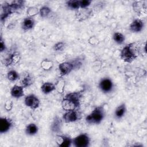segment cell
<instances>
[{"mask_svg": "<svg viewBox=\"0 0 147 147\" xmlns=\"http://www.w3.org/2000/svg\"><path fill=\"white\" fill-rule=\"evenodd\" d=\"M83 90L67 94L61 101V107L65 111L76 110L80 106Z\"/></svg>", "mask_w": 147, "mask_h": 147, "instance_id": "6da1fadb", "label": "cell"}, {"mask_svg": "<svg viewBox=\"0 0 147 147\" xmlns=\"http://www.w3.org/2000/svg\"><path fill=\"white\" fill-rule=\"evenodd\" d=\"M140 49L136 42L126 45L121 51L120 57L125 63H132L139 55Z\"/></svg>", "mask_w": 147, "mask_h": 147, "instance_id": "7a4b0ae2", "label": "cell"}, {"mask_svg": "<svg viewBox=\"0 0 147 147\" xmlns=\"http://www.w3.org/2000/svg\"><path fill=\"white\" fill-rule=\"evenodd\" d=\"M105 116V112L103 106H97L86 117V121L90 124H99L102 121Z\"/></svg>", "mask_w": 147, "mask_h": 147, "instance_id": "3957f363", "label": "cell"}, {"mask_svg": "<svg viewBox=\"0 0 147 147\" xmlns=\"http://www.w3.org/2000/svg\"><path fill=\"white\" fill-rule=\"evenodd\" d=\"M90 144V138L86 133H82L72 139V144L75 147H87Z\"/></svg>", "mask_w": 147, "mask_h": 147, "instance_id": "277c9868", "label": "cell"}, {"mask_svg": "<svg viewBox=\"0 0 147 147\" xmlns=\"http://www.w3.org/2000/svg\"><path fill=\"white\" fill-rule=\"evenodd\" d=\"M25 105L32 110L37 109L40 106V100L34 94H29L25 96L24 99Z\"/></svg>", "mask_w": 147, "mask_h": 147, "instance_id": "5b68a950", "label": "cell"}, {"mask_svg": "<svg viewBox=\"0 0 147 147\" xmlns=\"http://www.w3.org/2000/svg\"><path fill=\"white\" fill-rule=\"evenodd\" d=\"M79 118V113L76 110H73L66 111L63 115L62 120L65 123H72L77 121Z\"/></svg>", "mask_w": 147, "mask_h": 147, "instance_id": "8992f818", "label": "cell"}, {"mask_svg": "<svg viewBox=\"0 0 147 147\" xmlns=\"http://www.w3.org/2000/svg\"><path fill=\"white\" fill-rule=\"evenodd\" d=\"M58 68L60 72V76L61 78L71 73L74 69V67L71 61H64L59 64Z\"/></svg>", "mask_w": 147, "mask_h": 147, "instance_id": "52a82bcc", "label": "cell"}, {"mask_svg": "<svg viewBox=\"0 0 147 147\" xmlns=\"http://www.w3.org/2000/svg\"><path fill=\"white\" fill-rule=\"evenodd\" d=\"M55 141L60 147H69L72 144V138L65 135L56 134Z\"/></svg>", "mask_w": 147, "mask_h": 147, "instance_id": "ba28073f", "label": "cell"}, {"mask_svg": "<svg viewBox=\"0 0 147 147\" xmlns=\"http://www.w3.org/2000/svg\"><path fill=\"white\" fill-rule=\"evenodd\" d=\"M14 13L13 11L10 3L5 2L1 5V22H4L5 20L9 17L10 15Z\"/></svg>", "mask_w": 147, "mask_h": 147, "instance_id": "9c48e42d", "label": "cell"}, {"mask_svg": "<svg viewBox=\"0 0 147 147\" xmlns=\"http://www.w3.org/2000/svg\"><path fill=\"white\" fill-rule=\"evenodd\" d=\"M113 87V83L112 80L109 78H103L99 82V88L102 92L105 93H108L111 91Z\"/></svg>", "mask_w": 147, "mask_h": 147, "instance_id": "30bf717a", "label": "cell"}, {"mask_svg": "<svg viewBox=\"0 0 147 147\" xmlns=\"http://www.w3.org/2000/svg\"><path fill=\"white\" fill-rule=\"evenodd\" d=\"M13 126L12 120L6 117L0 118V133L1 134L7 132Z\"/></svg>", "mask_w": 147, "mask_h": 147, "instance_id": "8fae6325", "label": "cell"}, {"mask_svg": "<svg viewBox=\"0 0 147 147\" xmlns=\"http://www.w3.org/2000/svg\"><path fill=\"white\" fill-rule=\"evenodd\" d=\"M133 10L137 14H145L146 12V1H135L132 5Z\"/></svg>", "mask_w": 147, "mask_h": 147, "instance_id": "7c38bea8", "label": "cell"}, {"mask_svg": "<svg viewBox=\"0 0 147 147\" xmlns=\"http://www.w3.org/2000/svg\"><path fill=\"white\" fill-rule=\"evenodd\" d=\"M21 59V55L18 52H14L5 59L4 65L6 67L10 66L13 64L18 63Z\"/></svg>", "mask_w": 147, "mask_h": 147, "instance_id": "4fadbf2b", "label": "cell"}, {"mask_svg": "<svg viewBox=\"0 0 147 147\" xmlns=\"http://www.w3.org/2000/svg\"><path fill=\"white\" fill-rule=\"evenodd\" d=\"M92 10L86 8V9H81L80 10H78L76 12V18L79 21H82L88 19V18L92 14Z\"/></svg>", "mask_w": 147, "mask_h": 147, "instance_id": "5bb4252c", "label": "cell"}, {"mask_svg": "<svg viewBox=\"0 0 147 147\" xmlns=\"http://www.w3.org/2000/svg\"><path fill=\"white\" fill-rule=\"evenodd\" d=\"M10 94L14 98H20L24 96V88L21 85L15 84L10 90Z\"/></svg>", "mask_w": 147, "mask_h": 147, "instance_id": "9a60e30c", "label": "cell"}, {"mask_svg": "<svg viewBox=\"0 0 147 147\" xmlns=\"http://www.w3.org/2000/svg\"><path fill=\"white\" fill-rule=\"evenodd\" d=\"M144 22L138 18L134 20L130 25L129 29L133 33H138L141 32L144 28Z\"/></svg>", "mask_w": 147, "mask_h": 147, "instance_id": "2e32d148", "label": "cell"}, {"mask_svg": "<svg viewBox=\"0 0 147 147\" xmlns=\"http://www.w3.org/2000/svg\"><path fill=\"white\" fill-rule=\"evenodd\" d=\"M35 25V21L34 20L29 17H26L25 18L22 22V29L24 31L26 32L29 30L32 29Z\"/></svg>", "mask_w": 147, "mask_h": 147, "instance_id": "e0dca14e", "label": "cell"}, {"mask_svg": "<svg viewBox=\"0 0 147 147\" xmlns=\"http://www.w3.org/2000/svg\"><path fill=\"white\" fill-rule=\"evenodd\" d=\"M62 121L63 120L61 119L58 116H56L54 118L51 126V129L52 132L57 134L60 132L62 127Z\"/></svg>", "mask_w": 147, "mask_h": 147, "instance_id": "ac0fdd59", "label": "cell"}, {"mask_svg": "<svg viewBox=\"0 0 147 147\" xmlns=\"http://www.w3.org/2000/svg\"><path fill=\"white\" fill-rule=\"evenodd\" d=\"M34 82V77L30 74H26L20 81V85L24 88H27L32 86Z\"/></svg>", "mask_w": 147, "mask_h": 147, "instance_id": "d6986e66", "label": "cell"}, {"mask_svg": "<svg viewBox=\"0 0 147 147\" xmlns=\"http://www.w3.org/2000/svg\"><path fill=\"white\" fill-rule=\"evenodd\" d=\"M55 90V84L51 82H45L41 86V90L44 94H48Z\"/></svg>", "mask_w": 147, "mask_h": 147, "instance_id": "ffe728a7", "label": "cell"}, {"mask_svg": "<svg viewBox=\"0 0 147 147\" xmlns=\"http://www.w3.org/2000/svg\"><path fill=\"white\" fill-rule=\"evenodd\" d=\"M126 107L125 103H122L116 108L114 112L115 117L118 119L122 118L124 116L126 113Z\"/></svg>", "mask_w": 147, "mask_h": 147, "instance_id": "44dd1931", "label": "cell"}, {"mask_svg": "<svg viewBox=\"0 0 147 147\" xmlns=\"http://www.w3.org/2000/svg\"><path fill=\"white\" fill-rule=\"evenodd\" d=\"M38 131V126L34 123L28 124L25 127V133L27 135L33 136L37 133Z\"/></svg>", "mask_w": 147, "mask_h": 147, "instance_id": "7402d4cb", "label": "cell"}, {"mask_svg": "<svg viewBox=\"0 0 147 147\" xmlns=\"http://www.w3.org/2000/svg\"><path fill=\"white\" fill-rule=\"evenodd\" d=\"M25 1H21V0H17V1H12L10 3L11 7L14 11V13L17 12L18 10L21 9L22 7H24L25 5Z\"/></svg>", "mask_w": 147, "mask_h": 147, "instance_id": "603a6c76", "label": "cell"}, {"mask_svg": "<svg viewBox=\"0 0 147 147\" xmlns=\"http://www.w3.org/2000/svg\"><path fill=\"white\" fill-rule=\"evenodd\" d=\"M53 66V62L49 59H44L41 62V67L45 71L51 70Z\"/></svg>", "mask_w": 147, "mask_h": 147, "instance_id": "cb8c5ba5", "label": "cell"}, {"mask_svg": "<svg viewBox=\"0 0 147 147\" xmlns=\"http://www.w3.org/2000/svg\"><path fill=\"white\" fill-rule=\"evenodd\" d=\"M67 7L71 10H78L80 9L79 0H70L66 2Z\"/></svg>", "mask_w": 147, "mask_h": 147, "instance_id": "d4e9b609", "label": "cell"}, {"mask_svg": "<svg viewBox=\"0 0 147 147\" xmlns=\"http://www.w3.org/2000/svg\"><path fill=\"white\" fill-rule=\"evenodd\" d=\"M55 88L59 93L62 94L64 92V88H65V80L63 79H59L57 82L55 84Z\"/></svg>", "mask_w": 147, "mask_h": 147, "instance_id": "484cf974", "label": "cell"}, {"mask_svg": "<svg viewBox=\"0 0 147 147\" xmlns=\"http://www.w3.org/2000/svg\"><path fill=\"white\" fill-rule=\"evenodd\" d=\"M113 38L114 41L118 44H122L125 40V36L120 32H115L113 34Z\"/></svg>", "mask_w": 147, "mask_h": 147, "instance_id": "4316f807", "label": "cell"}, {"mask_svg": "<svg viewBox=\"0 0 147 147\" xmlns=\"http://www.w3.org/2000/svg\"><path fill=\"white\" fill-rule=\"evenodd\" d=\"M7 78L10 82H15L20 78V75L16 71L12 69L7 72Z\"/></svg>", "mask_w": 147, "mask_h": 147, "instance_id": "83f0119b", "label": "cell"}, {"mask_svg": "<svg viewBox=\"0 0 147 147\" xmlns=\"http://www.w3.org/2000/svg\"><path fill=\"white\" fill-rule=\"evenodd\" d=\"M51 13V9L47 6H43L40 9L39 14L42 18L47 17Z\"/></svg>", "mask_w": 147, "mask_h": 147, "instance_id": "f1b7e54d", "label": "cell"}, {"mask_svg": "<svg viewBox=\"0 0 147 147\" xmlns=\"http://www.w3.org/2000/svg\"><path fill=\"white\" fill-rule=\"evenodd\" d=\"M40 9H38L37 7L35 6H30L26 10V13L28 15V17L33 18L35 16L39 14Z\"/></svg>", "mask_w": 147, "mask_h": 147, "instance_id": "f546056e", "label": "cell"}, {"mask_svg": "<svg viewBox=\"0 0 147 147\" xmlns=\"http://www.w3.org/2000/svg\"><path fill=\"white\" fill-rule=\"evenodd\" d=\"M91 0H79L80 9L88 8V7L91 5Z\"/></svg>", "mask_w": 147, "mask_h": 147, "instance_id": "4dcf8cb0", "label": "cell"}, {"mask_svg": "<svg viewBox=\"0 0 147 147\" xmlns=\"http://www.w3.org/2000/svg\"><path fill=\"white\" fill-rule=\"evenodd\" d=\"M64 46H65V43L64 42L59 41L54 45L53 48L55 51H60L63 49V48H64Z\"/></svg>", "mask_w": 147, "mask_h": 147, "instance_id": "1f68e13d", "label": "cell"}, {"mask_svg": "<svg viewBox=\"0 0 147 147\" xmlns=\"http://www.w3.org/2000/svg\"><path fill=\"white\" fill-rule=\"evenodd\" d=\"M13 106V103L11 100H7L5 102L4 105V108L6 111H10Z\"/></svg>", "mask_w": 147, "mask_h": 147, "instance_id": "d6a6232c", "label": "cell"}, {"mask_svg": "<svg viewBox=\"0 0 147 147\" xmlns=\"http://www.w3.org/2000/svg\"><path fill=\"white\" fill-rule=\"evenodd\" d=\"M88 42L91 44V45H97L99 42V41L98 40V38L94 36H91L89 39H88Z\"/></svg>", "mask_w": 147, "mask_h": 147, "instance_id": "836d02e7", "label": "cell"}, {"mask_svg": "<svg viewBox=\"0 0 147 147\" xmlns=\"http://www.w3.org/2000/svg\"><path fill=\"white\" fill-rule=\"evenodd\" d=\"M6 49V46L5 42L1 36V40H0V52H2L5 51Z\"/></svg>", "mask_w": 147, "mask_h": 147, "instance_id": "e575fe53", "label": "cell"}]
</instances>
